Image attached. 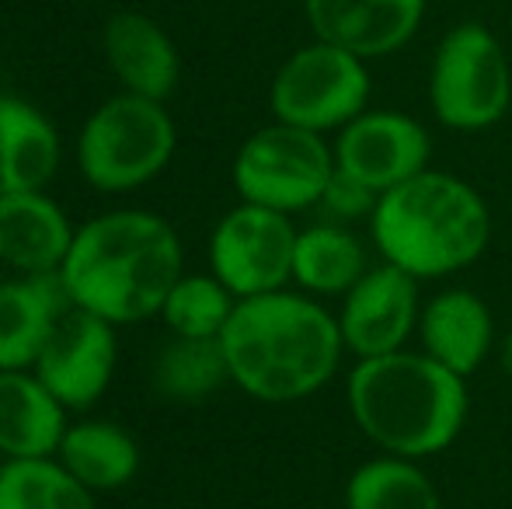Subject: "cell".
I'll use <instances>...</instances> for the list:
<instances>
[{
    "instance_id": "cell-24",
    "label": "cell",
    "mask_w": 512,
    "mask_h": 509,
    "mask_svg": "<svg viewBox=\"0 0 512 509\" xmlns=\"http://www.w3.org/2000/svg\"><path fill=\"white\" fill-rule=\"evenodd\" d=\"M0 509H95V492L56 457H7L0 464Z\"/></svg>"
},
{
    "instance_id": "cell-7",
    "label": "cell",
    "mask_w": 512,
    "mask_h": 509,
    "mask_svg": "<svg viewBox=\"0 0 512 509\" xmlns=\"http://www.w3.org/2000/svg\"><path fill=\"white\" fill-rule=\"evenodd\" d=\"M370 60L314 39L283 60L269 88V109L276 123H290L310 133H331L349 126L370 109Z\"/></svg>"
},
{
    "instance_id": "cell-9",
    "label": "cell",
    "mask_w": 512,
    "mask_h": 509,
    "mask_svg": "<svg viewBox=\"0 0 512 509\" xmlns=\"http://www.w3.org/2000/svg\"><path fill=\"white\" fill-rule=\"evenodd\" d=\"M293 245L297 227L286 213L241 203L209 234V272L237 300L283 290L293 283Z\"/></svg>"
},
{
    "instance_id": "cell-22",
    "label": "cell",
    "mask_w": 512,
    "mask_h": 509,
    "mask_svg": "<svg viewBox=\"0 0 512 509\" xmlns=\"http://www.w3.org/2000/svg\"><path fill=\"white\" fill-rule=\"evenodd\" d=\"M230 381L227 353L220 339H185L171 335L154 356L150 384L171 405H199Z\"/></svg>"
},
{
    "instance_id": "cell-6",
    "label": "cell",
    "mask_w": 512,
    "mask_h": 509,
    "mask_svg": "<svg viewBox=\"0 0 512 509\" xmlns=\"http://www.w3.org/2000/svg\"><path fill=\"white\" fill-rule=\"evenodd\" d=\"M512 63L499 35L481 21H460L439 39L429 63V109L453 133H481L506 119Z\"/></svg>"
},
{
    "instance_id": "cell-16",
    "label": "cell",
    "mask_w": 512,
    "mask_h": 509,
    "mask_svg": "<svg viewBox=\"0 0 512 509\" xmlns=\"http://www.w3.org/2000/svg\"><path fill=\"white\" fill-rule=\"evenodd\" d=\"M105 60L129 95L164 102L178 88L182 60L171 35L140 11H119L105 25Z\"/></svg>"
},
{
    "instance_id": "cell-21",
    "label": "cell",
    "mask_w": 512,
    "mask_h": 509,
    "mask_svg": "<svg viewBox=\"0 0 512 509\" xmlns=\"http://www.w3.org/2000/svg\"><path fill=\"white\" fill-rule=\"evenodd\" d=\"M56 461L84 489L98 496V492H115L133 482V475L140 471V447L119 422L88 419L67 426L60 450H56Z\"/></svg>"
},
{
    "instance_id": "cell-14",
    "label": "cell",
    "mask_w": 512,
    "mask_h": 509,
    "mask_svg": "<svg viewBox=\"0 0 512 509\" xmlns=\"http://www.w3.org/2000/svg\"><path fill=\"white\" fill-rule=\"evenodd\" d=\"M418 346L439 367L453 370L460 377H471L481 363L495 353L499 335H495L492 307L464 286L432 293L418 314Z\"/></svg>"
},
{
    "instance_id": "cell-12",
    "label": "cell",
    "mask_w": 512,
    "mask_h": 509,
    "mask_svg": "<svg viewBox=\"0 0 512 509\" xmlns=\"http://www.w3.org/2000/svg\"><path fill=\"white\" fill-rule=\"evenodd\" d=\"M39 381L70 408L84 412L108 391L115 374V325L81 307L56 321L53 335L35 360Z\"/></svg>"
},
{
    "instance_id": "cell-3",
    "label": "cell",
    "mask_w": 512,
    "mask_h": 509,
    "mask_svg": "<svg viewBox=\"0 0 512 509\" xmlns=\"http://www.w3.org/2000/svg\"><path fill=\"white\" fill-rule=\"evenodd\" d=\"M356 429L380 450L411 461L457 443L471 412L467 377L439 367L422 349L359 360L345 384Z\"/></svg>"
},
{
    "instance_id": "cell-23",
    "label": "cell",
    "mask_w": 512,
    "mask_h": 509,
    "mask_svg": "<svg viewBox=\"0 0 512 509\" xmlns=\"http://www.w3.org/2000/svg\"><path fill=\"white\" fill-rule=\"evenodd\" d=\"M345 509H443V503L418 461L377 454L349 475Z\"/></svg>"
},
{
    "instance_id": "cell-11",
    "label": "cell",
    "mask_w": 512,
    "mask_h": 509,
    "mask_svg": "<svg viewBox=\"0 0 512 509\" xmlns=\"http://www.w3.org/2000/svg\"><path fill=\"white\" fill-rule=\"evenodd\" d=\"M422 293L418 279L401 272L398 265H370L356 286L342 297L338 307V332H342L345 353L356 360L398 353L418 332L422 314Z\"/></svg>"
},
{
    "instance_id": "cell-1",
    "label": "cell",
    "mask_w": 512,
    "mask_h": 509,
    "mask_svg": "<svg viewBox=\"0 0 512 509\" xmlns=\"http://www.w3.org/2000/svg\"><path fill=\"white\" fill-rule=\"evenodd\" d=\"M220 342L230 384L265 405H293L328 387L345 353L335 314L286 286L237 300Z\"/></svg>"
},
{
    "instance_id": "cell-2",
    "label": "cell",
    "mask_w": 512,
    "mask_h": 509,
    "mask_svg": "<svg viewBox=\"0 0 512 509\" xmlns=\"http://www.w3.org/2000/svg\"><path fill=\"white\" fill-rule=\"evenodd\" d=\"M178 276V231L147 210H112L81 224L60 269L70 304L115 328L161 314Z\"/></svg>"
},
{
    "instance_id": "cell-25",
    "label": "cell",
    "mask_w": 512,
    "mask_h": 509,
    "mask_svg": "<svg viewBox=\"0 0 512 509\" xmlns=\"http://www.w3.org/2000/svg\"><path fill=\"white\" fill-rule=\"evenodd\" d=\"M237 307V297L213 276V272H189L178 276L171 293L164 297L161 318L171 328V335L185 339H220L230 314Z\"/></svg>"
},
{
    "instance_id": "cell-8",
    "label": "cell",
    "mask_w": 512,
    "mask_h": 509,
    "mask_svg": "<svg viewBox=\"0 0 512 509\" xmlns=\"http://www.w3.org/2000/svg\"><path fill=\"white\" fill-rule=\"evenodd\" d=\"M335 175V150L321 133L272 123L237 147L230 178L241 203H255L276 213H304L321 203Z\"/></svg>"
},
{
    "instance_id": "cell-26",
    "label": "cell",
    "mask_w": 512,
    "mask_h": 509,
    "mask_svg": "<svg viewBox=\"0 0 512 509\" xmlns=\"http://www.w3.org/2000/svg\"><path fill=\"white\" fill-rule=\"evenodd\" d=\"M377 192L366 189L363 182H356L352 175H345V171L335 168V175H331L328 189H324L321 196V213L324 220H335V224H356V220H370L373 206H377Z\"/></svg>"
},
{
    "instance_id": "cell-20",
    "label": "cell",
    "mask_w": 512,
    "mask_h": 509,
    "mask_svg": "<svg viewBox=\"0 0 512 509\" xmlns=\"http://www.w3.org/2000/svg\"><path fill=\"white\" fill-rule=\"evenodd\" d=\"M370 269L366 245L349 231V224L321 220L297 231L293 245V283L310 297H345Z\"/></svg>"
},
{
    "instance_id": "cell-13",
    "label": "cell",
    "mask_w": 512,
    "mask_h": 509,
    "mask_svg": "<svg viewBox=\"0 0 512 509\" xmlns=\"http://www.w3.org/2000/svg\"><path fill=\"white\" fill-rule=\"evenodd\" d=\"M429 0H304L314 39L335 42L363 60L405 49L418 35Z\"/></svg>"
},
{
    "instance_id": "cell-27",
    "label": "cell",
    "mask_w": 512,
    "mask_h": 509,
    "mask_svg": "<svg viewBox=\"0 0 512 509\" xmlns=\"http://www.w3.org/2000/svg\"><path fill=\"white\" fill-rule=\"evenodd\" d=\"M495 349H499V363H502V370H506V377L512 381V328H509L506 335H502L499 346H495Z\"/></svg>"
},
{
    "instance_id": "cell-17",
    "label": "cell",
    "mask_w": 512,
    "mask_h": 509,
    "mask_svg": "<svg viewBox=\"0 0 512 509\" xmlns=\"http://www.w3.org/2000/svg\"><path fill=\"white\" fill-rule=\"evenodd\" d=\"M70 307L60 272L0 283V370H32Z\"/></svg>"
},
{
    "instance_id": "cell-4",
    "label": "cell",
    "mask_w": 512,
    "mask_h": 509,
    "mask_svg": "<svg viewBox=\"0 0 512 509\" xmlns=\"http://www.w3.org/2000/svg\"><path fill=\"white\" fill-rule=\"evenodd\" d=\"M370 238L387 265H398L418 283L446 279L488 252L492 210L467 178L425 168L377 199Z\"/></svg>"
},
{
    "instance_id": "cell-15",
    "label": "cell",
    "mask_w": 512,
    "mask_h": 509,
    "mask_svg": "<svg viewBox=\"0 0 512 509\" xmlns=\"http://www.w3.org/2000/svg\"><path fill=\"white\" fill-rule=\"evenodd\" d=\"M77 227L46 189L0 196V262L18 276L60 272Z\"/></svg>"
},
{
    "instance_id": "cell-18",
    "label": "cell",
    "mask_w": 512,
    "mask_h": 509,
    "mask_svg": "<svg viewBox=\"0 0 512 509\" xmlns=\"http://www.w3.org/2000/svg\"><path fill=\"white\" fill-rule=\"evenodd\" d=\"M70 408L39 381L35 370H0V454L56 457Z\"/></svg>"
},
{
    "instance_id": "cell-5",
    "label": "cell",
    "mask_w": 512,
    "mask_h": 509,
    "mask_svg": "<svg viewBox=\"0 0 512 509\" xmlns=\"http://www.w3.org/2000/svg\"><path fill=\"white\" fill-rule=\"evenodd\" d=\"M175 123L164 102L143 95L108 98L77 136V164L98 192H133L154 182L175 157Z\"/></svg>"
},
{
    "instance_id": "cell-10",
    "label": "cell",
    "mask_w": 512,
    "mask_h": 509,
    "mask_svg": "<svg viewBox=\"0 0 512 509\" xmlns=\"http://www.w3.org/2000/svg\"><path fill=\"white\" fill-rule=\"evenodd\" d=\"M335 168L377 196L429 168L432 136L415 116L398 109H366L335 136Z\"/></svg>"
},
{
    "instance_id": "cell-19",
    "label": "cell",
    "mask_w": 512,
    "mask_h": 509,
    "mask_svg": "<svg viewBox=\"0 0 512 509\" xmlns=\"http://www.w3.org/2000/svg\"><path fill=\"white\" fill-rule=\"evenodd\" d=\"M60 168V136L35 105L0 95V196L46 189Z\"/></svg>"
}]
</instances>
